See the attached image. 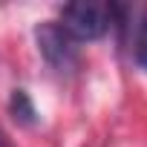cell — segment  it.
Wrapping results in <instances>:
<instances>
[{"label":"cell","instance_id":"6da1fadb","mask_svg":"<svg viewBox=\"0 0 147 147\" xmlns=\"http://www.w3.org/2000/svg\"><path fill=\"white\" fill-rule=\"evenodd\" d=\"M61 26L72 40H98L110 29V9L104 3L92 0H78V3H66L61 9Z\"/></svg>","mask_w":147,"mask_h":147},{"label":"cell","instance_id":"7a4b0ae2","mask_svg":"<svg viewBox=\"0 0 147 147\" xmlns=\"http://www.w3.org/2000/svg\"><path fill=\"white\" fill-rule=\"evenodd\" d=\"M35 40H38V49L43 55V61L55 69V72H69V69H75L78 63V46L75 40H72L61 23H40L35 29Z\"/></svg>","mask_w":147,"mask_h":147},{"label":"cell","instance_id":"3957f363","mask_svg":"<svg viewBox=\"0 0 147 147\" xmlns=\"http://www.w3.org/2000/svg\"><path fill=\"white\" fill-rule=\"evenodd\" d=\"M9 113H12V118H15L18 124H26V127H32V124L38 121L35 104L29 101L26 90H15V92H12V101H9Z\"/></svg>","mask_w":147,"mask_h":147},{"label":"cell","instance_id":"277c9868","mask_svg":"<svg viewBox=\"0 0 147 147\" xmlns=\"http://www.w3.org/2000/svg\"><path fill=\"white\" fill-rule=\"evenodd\" d=\"M136 63L141 69H147V40H138L136 43Z\"/></svg>","mask_w":147,"mask_h":147},{"label":"cell","instance_id":"5b68a950","mask_svg":"<svg viewBox=\"0 0 147 147\" xmlns=\"http://www.w3.org/2000/svg\"><path fill=\"white\" fill-rule=\"evenodd\" d=\"M0 147H6V141H3V133H0Z\"/></svg>","mask_w":147,"mask_h":147}]
</instances>
